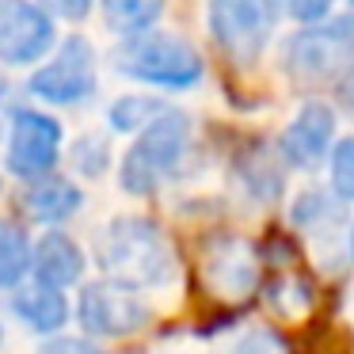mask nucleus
I'll return each instance as SVG.
<instances>
[{"mask_svg":"<svg viewBox=\"0 0 354 354\" xmlns=\"http://www.w3.org/2000/svg\"><path fill=\"white\" fill-rule=\"evenodd\" d=\"M232 354H286V351H282V343H278V335H270V331H248V335L232 346Z\"/></svg>","mask_w":354,"mask_h":354,"instance_id":"22","label":"nucleus"},{"mask_svg":"<svg viewBox=\"0 0 354 354\" xmlns=\"http://www.w3.org/2000/svg\"><path fill=\"white\" fill-rule=\"evenodd\" d=\"M187 145H191V118L183 111L164 107L145 130H138L133 145L126 149L122 168H118V183L126 194H153L160 179L183 160Z\"/></svg>","mask_w":354,"mask_h":354,"instance_id":"3","label":"nucleus"},{"mask_svg":"<svg viewBox=\"0 0 354 354\" xmlns=\"http://www.w3.org/2000/svg\"><path fill=\"white\" fill-rule=\"evenodd\" d=\"M27 88L42 103H57V107H73V103L92 100L95 88H100V57H95L92 42L80 39V35L57 42L54 57L31 73Z\"/></svg>","mask_w":354,"mask_h":354,"instance_id":"6","label":"nucleus"},{"mask_svg":"<svg viewBox=\"0 0 354 354\" xmlns=\"http://www.w3.org/2000/svg\"><path fill=\"white\" fill-rule=\"evenodd\" d=\"M335 145V111L320 100H308L278 138V156L293 168H316Z\"/></svg>","mask_w":354,"mask_h":354,"instance_id":"10","label":"nucleus"},{"mask_svg":"<svg viewBox=\"0 0 354 354\" xmlns=\"http://www.w3.org/2000/svg\"><path fill=\"white\" fill-rule=\"evenodd\" d=\"M19 202H24L27 217H35V221L62 225L80 209L84 194H80L77 183H69L65 176H54V171H50V176H42V179H31V183L24 187V194H19Z\"/></svg>","mask_w":354,"mask_h":354,"instance_id":"12","label":"nucleus"},{"mask_svg":"<svg viewBox=\"0 0 354 354\" xmlns=\"http://www.w3.org/2000/svg\"><path fill=\"white\" fill-rule=\"evenodd\" d=\"M95 259L107 270V282L126 290H156L176 278V248L168 232L149 217H115L95 236Z\"/></svg>","mask_w":354,"mask_h":354,"instance_id":"1","label":"nucleus"},{"mask_svg":"<svg viewBox=\"0 0 354 354\" xmlns=\"http://www.w3.org/2000/svg\"><path fill=\"white\" fill-rule=\"evenodd\" d=\"M149 305L141 293L126 290L118 282H88L77 297V320L92 339H126L138 335L149 324Z\"/></svg>","mask_w":354,"mask_h":354,"instance_id":"8","label":"nucleus"},{"mask_svg":"<svg viewBox=\"0 0 354 354\" xmlns=\"http://www.w3.org/2000/svg\"><path fill=\"white\" fill-rule=\"evenodd\" d=\"M282 65L297 84H331L354 73V19H324L290 35Z\"/></svg>","mask_w":354,"mask_h":354,"instance_id":"4","label":"nucleus"},{"mask_svg":"<svg viewBox=\"0 0 354 354\" xmlns=\"http://www.w3.org/2000/svg\"><path fill=\"white\" fill-rule=\"evenodd\" d=\"M100 4H103L107 27L118 31L122 39L153 31L156 19H160V12H164V0H100Z\"/></svg>","mask_w":354,"mask_h":354,"instance_id":"15","label":"nucleus"},{"mask_svg":"<svg viewBox=\"0 0 354 354\" xmlns=\"http://www.w3.org/2000/svg\"><path fill=\"white\" fill-rule=\"evenodd\" d=\"M57 46L54 19L31 0H0V65H35Z\"/></svg>","mask_w":354,"mask_h":354,"instance_id":"9","label":"nucleus"},{"mask_svg":"<svg viewBox=\"0 0 354 354\" xmlns=\"http://www.w3.org/2000/svg\"><path fill=\"white\" fill-rule=\"evenodd\" d=\"M328 164H331V187H335V198L354 202V133L331 145Z\"/></svg>","mask_w":354,"mask_h":354,"instance_id":"19","label":"nucleus"},{"mask_svg":"<svg viewBox=\"0 0 354 354\" xmlns=\"http://www.w3.org/2000/svg\"><path fill=\"white\" fill-rule=\"evenodd\" d=\"M351 8H354V0H351Z\"/></svg>","mask_w":354,"mask_h":354,"instance_id":"26","label":"nucleus"},{"mask_svg":"<svg viewBox=\"0 0 354 354\" xmlns=\"http://www.w3.org/2000/svg\"><path fill=\"white\" fill-rule=\"evenodd\" d=\"M84 248L69 236V232H42L31 244V270L27 274L39 286H50V290L65 293V286H77L80 274H84Z\"/></svg>","mask_w":354,"mask_h":354,"instance_id":"11","label":"nucleus"},{"mask_svg":"<svg viewBox=\"0 0 354 354\" xmlns=\"http://www.w3.org/2000/svg\"><path fill=\"white\" fill-rule=\"evenodd\" d=\"M282 4H286V16H293L297 24L313 27V24H324V19H328L335 0H282Z\"/></svg>","mask_w":354,"mask_h":354,"instance_id":"21","label":"nucleus"},{"mask_svg":"<svg viewBox=\"0 0 354 354\" xmlns=\"http://www.w3.org/2000/svg\"><path fill=\"white\" fill-rule=\"evenodd\" d=\"M42 354H100V346H88L84 339H54L42 346Z\"/></svg>","mask_w":354,"mask_h":354,"instance_id":"23","label":"nucleus"},{"mask_svg":"<svg viewBox=\"0 0 354 354\" xmlns=\"http://www.w3.org/2000/svg\"><path fill=\"white\" fill-rule=\"evenodd\" d=\"M351 255H354V225H351Z\"/></svg>","mask_w":354,"mask_h":354,"instance_id":"24","label":"nucleus"},{"mask_svg":"<svg viewBox=\"0 0 354 354\" xmlns=\"http://www.w3.org/2000/svg\"><path fill=\"white\" fill-rule=\"evenodd\" d=\"M160 111L164 107L156 100H149V95H122V100L111 103V126L122 130V133H138V130H145Z\"/></svg>","mask_w":354,"mask_h":354,"instance_id":"17","label":"nucleus"},{"mask_svg":"<svg viewBox=\"0 0 354 354\" xmlns=\"http://www.w3.org/2000/svg\"><path fill=\"white\" fill-rule=\"evenodd\" d=\"M69 160H73V168H77L80 176H92L95 179V176H103V171H107L111 149H107V141H103L100 133H84V138L73 141Z\"/></svg>","mask_w":354,"mask_h":354,"instance_id":"18","label":"nucleus"},{"mask_svg":"<svg viewBox=\"0 0 354 354\" xmlns=\"http://www.w3.org/2000/svg\"><path fill=\"white\" fill-rule=\"evenodd\" d=\"M278 8H282L278 0H209L206 27L221 54H229L240 65H252L274 39L278 19H282Z\"/></svg>","mask_w":354,"mask_h":354,"instance_id":"5","label":"nucleus"},{"mask_svg":"<svg viewBox=\"0 0 354 354\" xmlns=\"http://www.w3.org/2000/svg\"><path fill=\"white\" fill-rule=\"evenodd\" d=\"M0 346H4V328H0Z\"/></svg>","mask_w":354,"mask_h":354,"instance_id":"25","label":"nucleus"},{"mask_svg":"<svg viewBox=\"0 0 354 354\" xmlns=\"http://www.w3.org/2000/svg\"><path fill=\"white\" fill-rule=\"evenodd\" d=\"M62 145L65 133L54 115L39 107H19L8 126V160L4 164L16 179L31 183V179H42L54 171V164L62 160Z\"/></svg>","mask_w":354,"mask_h":354,"instance_id":"7","label":"nucleus"},{"mask_svg":"<svg viewBox=\"0 0 354 354\" xmlns=\"http://www.w3.org/2000/svg\"><path fill=\"white\" fill-rule=\"evenodd\" d=\"M39 12H46L50 19H69V24H80V19L92 16L95 0H31Z\"/></svg>","mask_w":354,"mask_h":354,"instance_id":"20","label":"nucleus"},{"mask_svg":"<svg viewBox=\"0 0 354 354\" xmlns=\"http://www.w3.org/2000/svg\"><path fill=\"white\" fill-rule=\"evenodd\" d=\"M12 313L19 316V324H27L39 335H54L69 324V301L65 293L50 290V286H16L12 290Z\"/></svg>","mask_w":354,"mask_h":354,"instance_id":"13","label":"nucleus"},{"mask_svg":"<svg viewBox=\"0 0 354 354\" xmlns=\"http://www.w3.org/2000/svg\"><path fill=\"white\" fill-rule=\"evenodd\" d=\"M115 65L122 77H133L153 88H171V92L194 88L206 73V62L191 42L164 31H145L126 39L115 50Z\"/></svg>","mask_w":354,"mask_h":354,"instance_id":"2","label":"nucleus"},{"mask_svg":"<svg viewBox=\"0 0 354 354\" xmlns=\"http://www.w3.org/2000/svg\"><path fill=\"white\" fill-rule=\"evenodd\" d=\"M206 274L221 297H248L255 290V259L248 252V244L221 240V252L206 255Z\"/></svg>","mask_w":354,"mask_h":354,"instance_id":"14","label":"nucleus"},{"mask_svg":"<svg viewBox=\"0 0 354 354\" xmlns=\"http://www.w3.org/2000/svg\"><path fill=\"white\" fill-rule=\"evenodd\" d=\"M31 270V240L19 225L0 221V290H16Z\"/></svg>","mask_w":354,"mask_h":354,"instance_id":"16","label":"nucleus"}]
</instances>
